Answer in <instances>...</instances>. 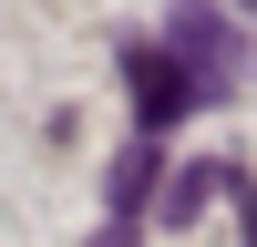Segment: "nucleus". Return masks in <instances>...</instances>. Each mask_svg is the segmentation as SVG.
<instances>
[{
	"instance_id": "obj_6",
	"label": "nucleus",
	"mask_w": 257,
	"mask_h": 247,
	"mask_svg": "<svg viewBox=\"0 0 257 247\" xmlns=\"http://www.w3.org/2000/svg\"><path fill=\"white\" fill-rule=\"evenodd\" d=\"M237 11H247V21H257V0H237Z\"/></svg>"
},
{
	"instance_id": "obj_1",
	"label": "nucleus",
	"mask_w": 257,
	"mask_h": 247,
	"mask_svg": "<svg viewBox=\"0 0 257 247\" xmlns=\"http://www.w3.org/2000/svg\"><path fill=\"white\" fill-rule=\"evenodd\" d=\"M123 93H134V124H144V134H175V124L206 103V72L175 52V41H134V52H123Z\"/></svg>"
},
{
	"instance_id": "obj_4",
	"label": "nucleus",
	"mask_w": 257,
	"mask_h": 247,
	"mask_svg": "<svg viewBox=\"0 0 257 247\" xmlns=\"http://www.w3.org/2000/svg\"><path fill=\"white\" fill-rule=\"evenodd\" d=\"M206 196H226V165H185V175L155 196V216H165V226H196V216H206Z\"/></svg>"
},
{
	"instance_id": "obj_5",
	"label": "nucleus",
	"mask_w": 257,
	"mask_h": 247,
	"mask_svg": "<svg viewBox=\"0 0 257 247\" xmlns=\"http://www.w3.org/2000/svg\"><path fill=\"white\" fill-rule=\"evenodd\" d=\"M226 206H237V216H247V237H257V175H247V165H226Z\"/></svg>"
},
{
	"instance_id": "obj_2",
	"label": "nucleus",
	"mask_w": 257,
	"mask_h": 247,
	"mask_svg": "<svg viewBox=\"0 0 257 247\" xmlns=\"http://www.w3.org/2000/svg\"><path fill=\"white\" fill-rule=\"evenodd\" d=\"M165 41H175V52L206 72V103H226V93H237V72H247V41H237V21H226L216 0H175V11H165Z\"/></svg>"
},
{
	"instance_id": "obj_3",
	"label": "nucleus",
	"mask_w": 257,
	"mask_h": 247,
	"mask_svg": "<svg viewBox=\"0 0 257 247\" xmlns=\"http://www.w3.org/2000/svg\"><path fill=\"white\" fill-rule=\"evenodd\" d=\"M155 185H165V134L134 124V144H123L113 175H103V216H113V237H134V226L155 216Z\"/></svg>"
}]
</instances>
